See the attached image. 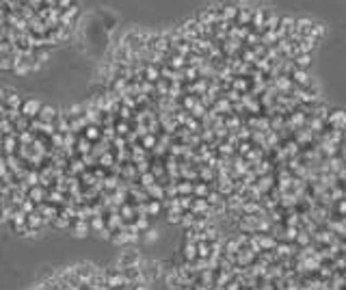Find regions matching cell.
Segmentation results:
<instances>
[{
    "mask_svg": "<svg viewBox=\"0 0 346 290\" xmlns=\"http://www.w3.org/2000/svg\"><path fill=\"white\" fill-rule=\"evenodd\" d=\"M136 264H141V253H139V249H125V251H121V256H119V260H117V266L119 271H123V268H128V266H136Z\"/></svg>",
    "mask_w": 346,
    "mask_h": 290,
    "instance_id": "6da1fadb",
    "label": "cell"
},
{
    "mask_svg": "<svg viewBox=\"0 0 346 290\" xmlns=\"http://www.w3.org/2000/svg\"><path fill=\"white\" fill-rule=\"evenodd\" d=\"M71 273H74V277L80 284H87L89 279L96 275V266H93L91 262H82V264H76L74 268H71Z\"/></svg>",
    "mask_w": 346,
    "mask_h": 290,
    "instance_id": "7a4b0ae2",
    "label": "cell"
},
{
    "mask_svg": "<svg viewBox=\"0 0 346 290\" xmlns=\"http://www.w3.org/2000/svg\"><path fill=\"white\" fill-rule=\"evenodd\" d=\"M39 108H41V102H37V100H24L22 102V106H20V115L22 117H26V119H37V115H39Z\"/></svg>",
    "mask_w": 346,
    "mask_h": 290,
    "instance_id": "3957f363",
    "label": "cell"
},
{
    "mask_svg": "<svg viewBox=\"0 0 346 290\" xmlns=\"http://www.w3.org/2000/svg\"><path fill=\"white\" fill-rule=\"evenodd\" d=\"M22 98L17 96L15 91H11V89H7V96H5V102H3V106L7 108V111H20V106H22Z\"/></svg>",
    "mask_w": 346,
    "mask_h": 290,
    "instance_id": "277c9868",
    "label": "cell"
},
{
    "mask_svg": "<svg viewBox=\"0 0 346 290\" xmlns=\"http://www.w3.org/2000/svg\"><path fill=\"white\" fill-rule=\"evenodd\" d=\"M57 115H59V111H57L54 106H44V104H41L37 119H39L41 123H54V121H57Z\"/></svg>",
    "mask_w": 346,
    "mask_h": 290,
    "instance_id": "5b68a950",
    "label": "cell"
},
{
    "mask_svg": "<svg viewBox=\"0 0 346 290\" xmlns=\"http://www.w3.org/2000/svg\"><path fill=\"white\" fill-rule=\"evenodd\" d=\"M26 227H30V230H41V227H44V216H41L37 210L26 214Z\"/></svg>",
    "mask_w": 346,
    "mask_h": 290,
    "instance_id": "8992f818",
    "label": "cell"
},
{
    "mask_svg": "<svg viewBox=\"0 0 346 290\" xmlns=\"http://www.w3.org/2000/svg\"><path fill=\"white\" fill-rule=\"evenodd\" d=\"M71 232H74V236H78V238H85L87 234H91L89 223L87 221H78V219H74V223H71Z\"/></svg>",
    "mask_w": 346,
    "mask_h": 290,
    "instance_id": "52a82bcc",
    "label": "cell"
},
{
    "mask_svg": "<svg viewBox=\"0 0 346 290\" xmlns=\"http://www.w3.org/2000/svg\"><path fill=\"white\" fill-rule=\"evenodd\" d=\"M82 137H85L89 143H98L102 139V130L98 126H87L85 132H82Z\"/></svg>",
    "mask_w": 346,
    "mask_h": 290,
    "instance_id": "ba28073f",
    "label": "cell"
},
{
    "mask_svg": "<svg viewBox=\"0 0 346 290\" xmlns=\"http://www.w3.org/2000/svg\"><path fill=\"white\" fill-rule=\"evenodd\" d=\"M87 223H89V230H91V232L102 234L104 230H106V225H104V216H91Z\"/></svg>",
    "mask_w": 346,
    "mask_h": 290,
    "instance_id": "9c48e42d",
    "label": "cell"
},
{
    "mask_svg": "<svg viewBox=\"0 0 346 290\" xmlns=\"http://www.w3.org/2000/svg\"><path fill=\"white\" fill-rule=\"evenodd\" d=\"M13 63H15V55L13 57H0V69L3 71H13Z\"/></svg>",
    "mask_w": 346,
    "mask_h": 290,
    "instance_id": "30bf717a",
    "label": "cell"
},
{
    "mask_svg": "<svg viewBox=\"0 0 346 290\" xmlns=\"http://www.w3.org/2000/svg\"><path fill=\"white\" fill-rule=\"evenodd\" d=\"M160 210H162V204L160 202H154V200L148 202V216H158Z\"/></svg>",
    "mask_w": 346,
    "mask_h": 290,
    "instance_id": "8fae6325",
    "label": "cell"
},
{
    "mask_svg": "<svg viewBox=\"0 0 346 290\" xmlns=\"http://www.w3.org/2000/svg\"><path fill=\"white\" fill-rule=\"evenodd\" d=\"M35 61H37L39 65H44L46 61H50V52H48L46 48H39V50H35Z\"/></svg>",
    "mask_w": 346,
    "mask_h": 290,
    "instance_id": "7c38bea8",
    "label": "cell"
},
{
    "mask_svg": "<svg viewBox=\"0 0 346 290\" xmlns=\"http://www.w3.org/2000/svg\"><path fill=\"white\" fill-rule=\"evenodd\" d=\"M20 210H22L24 214H30V212H35V210H37V206H35L33 202H30L28 197H24V200H22V204H20Z\"/></svg>",
    "mask_w": 346,
    "mask_h": 290,
    "instance_id": "4fadbf2b",
    "label": "cell"
},
{
    "mask_svg": "<svg viewBox=\"0 0 346 290\" xmlns=\"http://www.w3.org/2000/svg\"><path fill=\"white\" fill-rule=\"evenodd\" d=\"M167 221H169V223H180V221H182V212L175 210V208L167 210Z\"/></svg>",
    "mask_w": 346,
    "mask_h": 290,
    "instance_id": "5bb4252c",
    "label": "cell"
},
{
    "mask_svg": "<svg viewBox=\"0 0 346 290\" xmlns=\"http://www.w3.org/2000/svg\"><path fill=\"white\" fill-rule=\"evenodd\" d=\"M143 238H145V241H156V238H158V232H156V230H148Z\"/></svg>",
    "mask_w": 346,
    "mask_h": 290,
    "instance_id": "9a60e30c",
    "label": "cell"
},
{
    "mask_svg": "<svg viewBox=\"0 0 346 290\" xmlns=\"http://www.w3.org/2000/svg\"><path fill=\"white\" fill-rule=\"evenodd\" d=\"M309 63V57L307 55H303V57H299V67H305Z\"/></svg>",
    "mask_w": 346,
    "mask_h": 290,
    "instance_id": "2e32d148",
    "label": "cell"
},
{
    "mask_svg": "<svg viewBox=\"0 0 346 290\" xmlns=\"http://www.w3.org/2000/svg\"><path fill=\"white\" fill-rule=\"evenodd\" d=\"M3 208H5V206H3V202H0V212H3Z\"/></svg>",
    "mask_w": 346,
    "mask_h": 290,
    "instance_id": "e0dca14e",
    "label": "cell"
},
{
    "mask_svg": "<svg viewBox=\"0 0 346 290\" xmlns=\"http://www.w3.org/2000/svg\"><path fill=\"white\" fill-rule=\"evenodd\" d=\"M78 290H89V288H87V286H82V288H78Z\"/></svg>",
    "mask_w": 346,
    "mask_h": 290,
    "instance_id": "ac0fdd59",
    "label": "cell"
}]
</instances>
